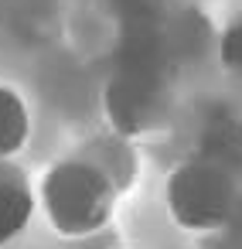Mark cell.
<instances>
[{
  "label": "cell",
  "mask_w": 242,
  "mask_h": 249,
  "mask_svg": "<svg viewBox=\"0 0 242 249\" xmlns=\"http://www.w3.org/2000/svg\"><path fill=\"white\" fill-rule=\"evenodd\" d=\"M116 195L120 184L86 154L55 164L41 184V201L55 232L72 239L99 232L113 218Z\"/></svg>",
  "instance_id": "cell-1"
},
{
  "label": "cell",
  "mask_w": 242,
  "mask_h": 249,
  "mask_svg": "<svg viewBox=\"0 0 242 249\" xmlns=\"http://www.w3.org/2000/svg\"><path fill=\"white\" fill-rule=\"evenodd\" d=\"M239 205L235 178L228 164L211 157H191L174 167L167 181V208L177 225L191 232H211L222 229Z\"/></svg>",
  "instance_id": "cell-2"
},
{
  "label": "cell",
  "mask_w": 242,
  "mask_h": 249,
  "mask_svg": "<svg viewBox=\"0 0 242 249\" xmlns=\"http://www.w3.org/2000/svg\"><path fill=\"white\" fill-rule=\"evenodd\" d=\"M106 113L120 137L147 133L164 113V75L147 52H137L106 86Z\"/></svg>",
  "instance_id": "cell-3"
},
{
  "label": "cell",
  "mask_w": 242,
  "mask_h": 249,
  "mask_svg": "<svg viewBox=\"0 0 242 249\" xmlns=\"http://www.w3.org/2000/svg\"><path fill=\"white\" fill-rule=\"evenodd\" d=\"M28 133H31L28 103H24L14 89H4V86H0V160L14 157V154L28 143Z\"/></svg>",
  "instance_id": "cell-4"
},
{
  "label": "cell",
  "mask_w": 242,
  "mask_h": 249,
  "mask_svg": "<svg viewBox=\"0 0 242 249\" xmlns=\"http://www.w3.org/2000/svg\"><path fill=\"white\" fill-rule=\"evenodd\" d=\"M31 212H35L31 191L14 178H0V246H7L24 232V225L31 222Z\"/></svg>",
  "instance_id": "cell-5"
},
{
  "label": "cell",
  "mask_w": 242,
  "mask_h": 249,
  "mask_svg": "<svg viewBox=\"0 0 242 249\" xmlns=\"http://www.w3.org/2000/svg\"><path fill=\"white\" fill-rule=\"evenodd\" d=\"M235 150H242V123L228 109H215L201 130V157L228 164Z\"/></svg>",
  "instance_id": "cell-6"
},
{
  "label": "cell",
  "mask_w": 242,
  "mask_h": 249,
  "mask_svg": "<svg viewBox=\"0 0 242 249\" xmlns=\"http://www.w3.org/2000/svg\"><path fill=\"white\" fill-rule=\"evenodd\" d=\"M86 157L89 160H96L120 188L130 181V174H133V157H130V147L123 143V137L116 133V137H103V140H92V147L86 150Z\"/></svg>",
  "instance_id": "cell-7"
},
{
  "label": "cell",
  "mask_w": 242,
  "mask_h": 249,
  "mask_svg": "<svg viewBox=\"0 0 242 249\" xmlns=\"http://www.w3.org/2000/svg\"><path fill=\"white\" fill-rule=\"evenodd\" d=\"M218 55H222V65L242 79V21L228 24L225 35H222V45H218Z\"/></svg>",
  "instance_id": "cell-8"
}]
</instances>
